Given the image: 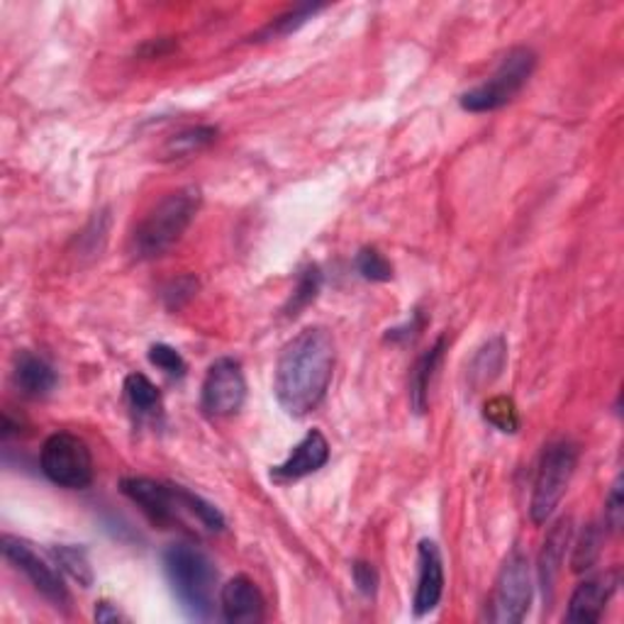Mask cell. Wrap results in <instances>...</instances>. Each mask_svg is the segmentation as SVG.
Segmentation results:
<instances>
[{"mask_svg": "<svg viewBox=\"0 0 624 624\" xmlns=\"http://www.w3.org/2000/svg\"><path fill=\"white\" fill-rule=\"evenodd\" d=\"M335 373V339L325 327H308L281 351L274 393L288 415L303 417L322 403Z\"/></svg>", "mask_w": 624, "mask_h": 624, "instance_id": "obj_1", "label": "cell"}, {"mask_svg": "<svg viewBox=\"0 0 624 624\" xmlns=\"http://www.w3.org/2000/svg\"><path fill=\"white\" fill-rule=\"evenodd\" d=\"M120 490L137 508H142V512L151 522L169 525L179 520L181 512H188L193 515L200 525L213 529V532L225 529V517H222L215 505L195 496L191 490H186L183 486H171V483H161L155 478L133 476L120 480Z\"/></svg>", "mask_w": 624, "mask_h": 624, "instance_id": "obj_2", "label": "cell"}, {"mask_svg": "<svg viewBox=\"0 0 624 624\" xmlns=\"http://www.w3.org/2000/svg\"><path fill=\"white\" fill-rule=\"evenodd\" d=\"M163 569L186 615L198 622L213 620L218 583L213 561L191 544H173L163 551Z\"/></svg>", "mask_w": 624, "mask_h": 624, "instance_id": "obj_3", "label": "cell"}, {"mask_svg": "<svg viewBox=\"0 0 624 624\" xmlns=\"http://www.w3.org/2000/svg\"><path fill=\"white\" fill-rule=\"evenodd\" d=\"M200 208V191L195 186L179 188L149 210V215L135 230L133 246L142 258L167 254L183 237Z\"/></svg>", "mask_w": 624, "mask_h": 624, "instance_id": "obj_4", "label": "cell"}, {"mask_svg": "<svg viewBox=\"0 0 624 624\" xmlns=\"http://www.w3.org/2000/svg\"><path fill=\"white\" fill-rule=\"evenodd\" d=\"M537 66V54L529 46H515L500 59V64L488 81L466 91L462 96V108L468 113H490L508 105L532 76Z\"/></svg>", "mask_w": 624, "mask_h": 624, "instance_id": "obj_5", "label": "cell"}, {"mask_svg": "<svg viewBox=\"0 0 624 624\" xmlns=\"http://www.w3.org/2000/svg\"><path fill=\"white\" fill-rule=\"evenodd\" d=\"M575 464H579V450L567 440L551 442L541 454L532 500H529V515H532L535 525H544L559 508L575 474Z\"/></svg>", "mask_w": 624, "mask_h": 624, "instance_id": "obj_6", "label": "cell"}, {"mask_svg": "<svg viewBox=\"0 0 624 624\" xmlns=\"http://www.w3.org/2000/svg\"><path fill=\"white\" fill-rule=\"evenodd\" d=\"M42 474L68 490H84L93 483V456L88 444L72 432H54L40 454Z\"/></svg>", "mask_w": 624, "mask_h": 624, "instance_id": "obj_7", "label": "cell"}, {"mask_svg": "<svg viewBox=\"0 0 624 624\" xmlns=\"http://www.w3.org/2000/svg\"><path fill=\"white\" fill-rule=\"evenodd\" d=\"M532 603V575H529V561L520 549H512L503 561L490 597L488 620L496 624H517L522 622Z\"/></svg>", "mask_w": 624, "mask_h": 624, "instance_id": "obj_8", "label": "cell"}, {"mask_svg": "<svg viewBox=\"0 0 624 624\" xmlns=\"http://www.w3.org/2000/svg\"><path fill=\"white\" fill-rule=\"evenodd\" d=\"M0 547H3V557L13 563L18 571L28 575V581L32 583L34 591L50 600L54 607L68 610V605H72V595H68L62 575H59L50 563L32 549L30 541L13 535H3Z\"/></svg>", "mask_w": 624, "mask_h": 624, "instance_id": "obj_9", "label": "cell"}, {"mask_svg": "<svg viewBox=\"0 0 624 624\" xmlns=\"http://www.w3.org/2000/svg\"><path fill=\"white\" fill-rule=\"evenodd\" d=\"M246 400V381L242 363L234 359H218L208 369L200 388V408L210 417H230L240 412Z\"/></svg>", "mask_w": 624, "mask_h": 624, "instance_id": "obj_10", "label": "cell"}, {"mask_svg": "<svg viewBox=\"0 0 624 624\" xmlns=\"http://www.w3.org/2000/svg\"><path fill=\"white\" fill-rule=\"evenodd\" d=\"M327 462H329V442L325 440V434L320 430H310L296 446H293V452L284 464L271 468V480L278 483V486H286V483H296L305 476L315 474V470H320Z\"/></svg>", "mask_w": 624, "mask_h": 624, "instance_id": "obj_11", "label": "cell"}, {"mask_svg": "<svg viewBox=\"0 0 624 624\" xmlns=\"http://www.w3.org/2000/svg\"><path fill=\"white\" fill-rule=\"evenodd\" d=\"M444 593V561L440 547L430 539L420 541L417 549V588L412 597L415 615H427L440 605Z\"/></svg>", "mask_w": 624, "mask_h": 624, "instance_id": "obj_12", "label": "cell"}, {"mask_svg": "<svg viewBox=\"0 0 624 624\" xmlns=\"http://www.w3.org/2000/svg\"><path fill=\"white\" fill-rule=\"evenodd\" d=\"M222 617L230 624H256L264 620L266 603L256 583L246 575H234L220 593Z\"/></svg>", "mask_w": 624, "mask_h": 624, "instance_id": "obj_13", "label": "cell"}, {"mask_svg": "<svg viewBox=\"0 0 624 624\" xmlns=\"http://www.w3.org/2000/svg\"><path fill=\"white\" fill-rule=\"evenodd\" d=\"M617 588V573H605V575H593L585 579L571 595V603L567 610V622H579V624H591L603 617V610L610 603L612 593Z\"/></svg>", "mask_w": 624, "mask_h": 624, "instance_id": "obj_14", "label": "cell"}, {"mask_svg": "<svg viewBox=\"0 0 624 624\" xmlns=\"http://www.w3.org/2000/svg\"><path fill=\"white\" fill-rule=\"evenodd\" d=\"M571 520H559L557 525L551 527V532L544 541V549L539 553V583H541V591H544L547 603H551L553 597V583H557V575L559 569L563 563V553H567V547L571 541Z\"/></svg>", "mask_w": 624, "mask_h": 624, "instance_id": "obj_15", "label": "cell"}, {"mask_svg": "<svg viewBox=\"0 0 624 624\" xmlns=\"http://www.w3.org/2000/svg\"><path fill=\"white\" fill-rule=\"evenodd\" d=\"M13 381L25 398H44L54 391L59 379L56 371L44 359L30 355V351H22L15 359Z\"/></svg>", "mask_w": 624, "mask_h": 624, "instance_id": "obj_16", "label": "cell"}, {"mask_svg": "<svg viewBox=\"0 0 624 624\" xmlns=\"http://www.w3.org/2000/svg\"><path fill=\"white\" fill-rule=\"evenodd\" d=\"M444 347H446V339L440 337L437 345H434L430 351L420 357V361L415 363V369H412L410 376V400H412V408L415 412H425L427 408V398H430V383H432V376L437 371L442 355H444Z\"/></svg>", "mask_w": 624, "mask_h": 624, "instance_id": "obj_17", "label": "cell"}, {"mask_svg": "<svg viewBox=\"0 0 624 624\" xmlns=\"http://www.w3.org/2000/svg\"><path fill=\"white\" fill-rule=\"evenodd\" d=\"M505 359H508V347H505L503 337H493L488 345H483L478 349V355L474 357V363H470L468 376L474 381L476 388L493 383L500 376Z\"/></svg>", "mask_w": 624, "mask_h": 624, "instance_id": "obj_18", "label": "cell"}, {"mask_svg": "<svg viewBox=\"0 0 624 624\" xmlns=\"http://www.w3.org/2000/svg\"><path fill=\"white\" fill-rule=\"evenodd\" d=\"M218 129L215 127H191L183 129V133L173 135L167 147H163V159H181L191 157L195 151L205 149L210 142H215Z\"/></svg>", "mask_w": 624, "mask_h": 624, "instance_id": "obj_19", "label": "cell"}, {"mask_svg": "<svg viewBox=\"0 0 624 624\" xmlns=\"http://www.w3.org/2000/svg\"><path fill=\"white\" fill-rule=\"evenodd\" d=\"M125 395L139 415H155L161 408L159 388L151 383L145 373H129L125 379Z\"/></svg>", "mask_w": 624, "mask_h": 624, "instance_id": "obj_20", "label": "cell"}, {"mask_svg": "<svg viewBox=\"0 0 624 624\" xmlns=\"http://www.w3.org/2000/svg\"><path fill=\"white\" fill-rule=\"evenodd\" d=\"M52 557L56 561L59 571H64L66 575H72V579L78 585H84V588L93 585V567H91V561H88L86 549L62 544V547H54L52 549Z\"/></svg>", "mask_w": 624, "mask_h": 624, "instance_id": "obj_21", "label": "cell"}, {"mask_svg": "<svg viewBox=\"0 0 624 624\" xmlns=\"http://www.w3.org/2000/svg\"><path fill=\"white\" fill-rule=\"evenodd\" d=\"M320 288H322V274H320V268L313 264L300 274L298 286L296 290H293V296L286 305V315L293 317V315H298L303 308H308V305L317 298Z\"/></svg>", "mask_w": 624, "mask_h": 624, "instance_id": "obj_22", "label": "cell"}, {"mask_svg": "<svg viewBox=\"0 0 624 624\" xmlns=\"http://www.w3.org/2000/svg\"><path fill=\"white\" fill-rule=\"evenodd\" d=\"M357 268L363 278L376 281V284H385V281L393 278L391 262L376 246H363L357 254Z\"/></svg>", "mask_w": 624, "mask_h": 624, "instance_id": "obj_23", "label": "cell"}, {"mask_svg": "<svg viewBox=\"0 0 624 624\" xmlns=\"http://www.w3.org/2000/svg\"><path fill=\"white\" fill-rule=\"evenodd\" d=\"M483 417H486L490 425L498 427L500 432H517V427H520V417H517L515 403L505 395L490 398L486 408H483Z\"/></svg>", "mask_w": 624, "mask_h": 624, "instance_id": "obj_24", "label": "cell"}, {"mask_svg": "<svg viewBox=\"0 0 624 624\" xmlns=\"http://www.w3.org/2000/svg\"><path fill=\"white\" fill-rule=\"evenodd\" d=\"M600 544H603V539H600V532L591 525L585 529L583 537L579 539V544H575V549H573V559H571L573 571L591 569L595 559H597V553H600Z\"/></svg>", "mask_w": 624, "mask_h": 624, "instance_id": "obj_25", "label": "cell"}, {"mask_svg": "<svg viewBox=\"0 0 624 624\" xmlns=\"http://www.w3.org/2000/svg\"><path fill=\"white\" fill-rule=\"evenodd\" d=\"M322 10V6H298V8H293V10H288L286 15H281V18H276L274 22H271V25L264 30V34H288V32H293V30H298L303 22H308L315 13H320Z\"/></svg>", "mask_w": 624, "mask_h": 624, "instance_id": "obj_26", "label": "cell"}, {"mask_svg": "<svg viewBox=\"0 0 624 624\" xmlns=\"http://www.w3.org/2000/svg\"><path fill=\"white\" fill-rule=\"evenodd\" d=\"M149 361L155 363L159 371H163L167 376H173V379H181L186 373V361L183 357L169 345H155L149 349Z\"/></svg>", "mask_w": 624, "mask_h": 624, "instance_id": "obj_27", "label": "cell"}, {"mask_svg": "<svg viewBox=\"0 0 624 624\" xmlns=\"http://www.w3.org/2000/svg\"><path fill=\"white\" fill-rule=\"evenodd\" d=\"M198 290V281L193 276H183L179 281H173V284L163 290V303H167L169 310H179L181 305H186L195 296Z\"/></svg>", "mask_w": 624, "mask_h": 624, "instance_id": "obj_28", "label": "cell"}, {"mask_svg": "<svg viewBox=\"0 0 624 624\" xmlns=\"http://www.w3.org/2000/svg\"><path fill=\"white\" fill-rule=\"evenodd\" d=\"M622 476L615 478L610 488V496L605 500V525L610 527V532H620L622 527V517H624V508H622Z\"/></svg>", "mask_w": 624, "mask_h": 624, "instance_id": "obj_29", "label": "cell"}, {"mask_svg": "<svg viewBox=\"0 0 624 624\" xmlns=\"http://www.w3.org/2000/svg\"><path fill=\"white\" fill-rule=\"evenodd\" d=\"M351 575H355V583L359 588L361 595L373 597L376 591H379V573L367 561H357L355 567H351Z\"/></svg>", "mask_w": 624, "mask_h": 624, "instance_id": "obj_30", "label": "cell"}, {"mask_svg": "<svg viewBox=\"0 0 624 624\" xmlns=\"http://www.w3.org/2000/svg\"><path fill=\"white\" fill-rule=\"evenodd\" d=\"M96 620L98 622H120L123 615H120V610L108 603V600H101V603L96 605Z\"/></svg>", "mask_w": 624, "mask_h": 624, "instance_id": "obj_31", "label": "cell"}]
</instances>
